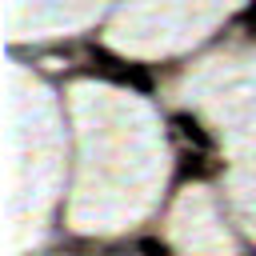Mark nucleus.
<instances>
[{"label": "nucleus", "instance_id": "obj_2", "mask_svg": "<svg viewBox=\"0 0 256 256\" xmlns=\"http://www.w3.org/2000/svg\"><path fill=\"white\" fill-rule=\"evenodd\" d=\"M140 248H144V252H148V256H172V252H168V248H164V244H152V240H144V244H140Z\"/></svg>", "mask_w": 256, "mask_h": 256}, {"label": "nucleus", "instance_id": "obj_1", "mask_svg": "<svg viewBox=\"0 0 256 256\" xmlns=\"http://www.w3.org/2000/svg\"><path fill=\"white\" fill-rule=\"evenodd\" d=\"M172 128H176V136L192 140V148H200V152H208V148H212V136H208L192 116H172Z\"/></svg>", "mask_w": 256, "mask_h": 256}]
</instances>
